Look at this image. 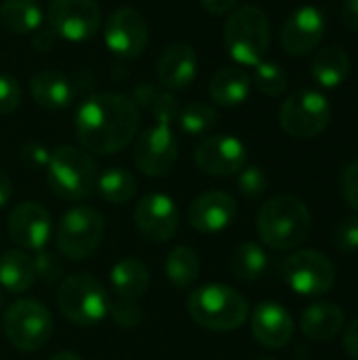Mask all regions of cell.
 I'll use <instances>...</instances> for the list:
<instances>
[{
    "label": "cell",
    "instance_id": "f6af8a7d",
    "mask_svg": "<svg viewBox=\"0 0 358 360\" xmlns=\"http://www.w3.org/2000/svg\"><path fill=\"white\" fill-rule=\"evenodd\" d=\"M49 360H82L78 354H74V352H57V354H53Z\"/></svg>",
    "mask_w": 358,
    "mask_h": 360
},
{
    "label": "cell",
    "instance_id": "f546056e",
    "mask_svg": "<svg viewBox=\"0 0 358 360\" xmlns=\"http://www.w3.org/2000/svg\"><path fill=\"white\" fill-rule=\"evenodd\" d=\"M268 268V255L266 251L255 243H243L232 257V272L236 278L245 283L257 281Z\"/></svg>",
    "mask_w": 358,
    "mask_h": 360
},
{
    "label": "cell",
    "instance_id": "7402d4cb",
    "mask_svg": "<svg viewBox=\"0 0 358 360\" xmlns=\"http://www.w3.org/2000/svg\"><path fill=\"white\" fill-rule=\"evenodd\" d=\"M302 333L312 342H327L344 327V310L333 302H319L304 310L300 321Z\"/></svg>",
    "mask_w": 358,
    "mask_h": 360
},
{
    "label": "cell",
    "instance_id": "ffe728a7",
    "mask_svg": "<svg viewBox=\"0 0 358 360\" xmlns=\"http://www.w3.org/2000/svg\"><path fill=\"white\" fill-rule=\"evenodd\" d=\"M196 70H198V57L194 46L186 42H175L162 51L156 65V76L165 89L181 91L194 82Z\"/></svg>",
    "mask_w": 358,
    "mask_h": 360
},
{
    "label": "cell",
    "instance_id": "1f68e13d",
    "mask_svg": "<svg viewBox=\"0 0 358 360\" xmlns=\"http://www.w3.org/2000/svg\"><path fill=\"white\" fill-rule=\"evenodd\" d=\"M253 82L268 97L283 95L287 91V84H289L287 72L279 63H274V61H262V63H257L255 65V74H253Z\"/></svg>",
    "mask_w": 358,
    "mask_h": 360
},
{
    "label": "cell",
    "instance_id": "7c38bea8",
    "mask_svg": "<svg viewBox=\"0 0 358 360\" xmlns=\"http://www.w3.org/2000/svg\"><path fill=\"white\" fill-rule=\"evenodd\" d=\"M51 30L70 42L91 40L101 27V11L95 0H53L49 6Z\"/></svg>",
    "mask_w": 358,
    "mask_h": 360
},
{
    "label": "cell",
    "instance_id": "7dc6e473",
    "mask_svg": "<svg viewBox=\"0 0 358 360\" xmlns=\"http://www.w3.org/2000/svg\"><path fill=\"white\" fill-rule=\"evenodd\" d=\"M257 360H272V359H257Z\"/></svg>",
    "mask_w": 358,
    "mask_h": 360
},
{
    "label": "cell",
    "instance_id": "b9f144b4",
    "mask_svg": "<svg viewBox=\"0 0 358 360\" xmlns=\"http://www.w3.org/2000/svg\"><path fill=\"white\" fill-rule=\"evenodd\" d=\"M342 19L344 23L352 30L358 32V0H346L342 6Z\"/></svg>",
    "mask_w": 358,
    "mask_h": 360
},
{
    "label": "cell",
    "instance_id": "83f0119b",
    "mask_svg": "<svg viewBox=\"0 0 358 360\" xmlns=\"http://www.w3.org/2000/svg\"><path fill=\"white\" fill-rule=\"evenodd\" d=\"M95 188H97L101 200H106L110 205H124L137 194V179L127 169L112 167L97 175Z\"/></svg>",
    "mask_w": 358,
    "mask_h": 360
},
{
    "label": "cell",
    "instance_id": "484cf974",
    "mask_svg": "<svg viewBox=\"0 0 358 360\" xmlns=\"http://www.w3.org/2000/svg\"><path fill=\"white\" fill-rule=\"evenodd\" d=\"M110 283L116 293V297L122 300H139L150 285V274L148 268L143 266L141 259L137 257H124L120 259L112 272H110Z\"/></svg>",
    "mask_w": 358,
    "mask_h": 360
},
{
    "label": "cell",
    "instance_id": "d6a6232c",
    "mask_svg": "<svg viewBox=\"0 0 358 360\" xmlns=\"http://www.w3.org/2000/svg\"><path fill=\"white\" fill-rule=\"evenodd\" d=\"M108 314H112L114 323L124 329H133L141 323V308L137 300H122V297H116L114 302L110 300Z\"/></svg>",
    "mask_w": 358,
    "mask_h": 360
},
{
    "label": "cell",
    "instance_id": "cb8c5ba5",
    "mask_svg": "<svg viewBox=\"0 0 358 360\" xmlns=\"http://www.w3.org/2000/svg\"><path fill=\"white\" fill-rule=\"evenodd\" d=\"M36 283L34 259L21 249H8L0 255V289L13 295L25 293Z\"/></svg>",
    "mask_w": 358,
    "mask_h": 360
},
{
    "label": "cell",
    "instance_id": "603a6c76",
    "mask_svg": "<svg viewBox=\"0 0 358 360\" xmlns=\"http://www.w3.org/2000/svg\"><path fill=\"white\" fill-rule=\"evenodd\" d=\"M30 93L44 110H61L74 97L72 82L57 70H40L30 80Z\"/></svg>",
    "mask_w": 358,
    "mask_h": 360
},
{
    "label": "cell",
    "instance_id": "8992f818",
    "mask_svg": "<svg viewBox=\"0 0 358 360\" xmlns=\"http://www.w3.org/2000/svg\"><path fill=\"white\" fill-rule=\"evenodd\" d=\"M224 42L230 57L241 65H257L270 46L268 15L253 4L236 8L224 30Z\"/></svg>",
    "mask_w": 358,
    "mask_h": 360
},
{
    "label": "cell",
    "instance_id": "836d02e7",
    "mask_svg": "<svg viewBox=\"0 0 358 360\" xmlns=\"http://www.w3.org/2000/svg\"><path fill=\"white\" fill-rule=\"evenodd\" d=\"M236 186L245 198H260L268 188V179L260 167H245L243 171H238Z\"/></svg>",
    "mask_w": 358,
    "mask_h": 360
},
{
    "label": "cell",
    "instance_id": "9a60e30c",
    "mask_svg": "<svg viewBox=\"0 0 358 360\" xmlns=\"http://www.w3.org/2000/svg\"><path fill=\"white\" fill-rule=\"evenodd\" d=\"M196 167L213 177L236 175L247 167V148L234 135H211L194 152Z\"/></svg>",
    "mask_w": 358,
    "mask_h": 360
},
{
    "label": "cell",
    "instance_id": "f35d334b",
    "mask_svg": "<svg viewBox=\"0 0 358 360\" xmlns=\"http://www.w3.org/2000/svg\"><path fill=\"white\" fill-rule=\"evenodd\" d=\"M342 194L346 198V202L358 211V160H352L350 165H346L344 173H342Z\"/></svg>",
    "mask_w": 358,
    "mask_h": 360
},
{
    "label": "cell",
    "instance_id": "bcb514c9",
    "mask_svg": "<svg viewBox=\"0 0 358 360\" xmlns=\"http://www.w3.org/2000/svg\"><path fill=\"white\" fill-rule=\"evenodd\" d=\"M2 304H4V295H2V289H0V308H2Z\"/></svg>",
    "mask_w": 358,
    "mask_h": 360
},
{
    "label": "cell",
    "instance_id": "e575fe53",
    "mask_svg": "<svg viewBox=\"0 0 358 360\" xmlns=\"http://www.w3.org/2000/svg\"><path fill=\"white\" fill-rule=\"evenodd\" d=\"M34 266H36V278H40L44 285H53L63 276V264L57 255L49 253V251H36L34 257Z\"/></svg>",
    "mask_w": 358,
    "mask_h": 360
},
{
    "label": "cell",
    "instance_id": "74e56055",
    "mask_svg": "<svg viewBox=\"0 0 358 360\" xmlns=\"http://www.w3.org/2000/svg\"><path fill=\"white\" fill-rule=\"evenodd\" d=\"M19 158L30 169H46L51 152L42 143H38V141H27L19 150Z\"/></svg>",
    "mask_w": 358,
    "mask_h": 360
},
{
    "label": "cell",
    "instance_id": "ba28073f",
    "mask_svg": "<svg viewBox=\"0 0 358 360\" xmlns=\"http://www.w3.org/2000/svg\"><path fill=\"white\" fill-rule=\"evenodd\" d=\"M103 234L106 219L97 209L74 207L63 213L55 232V243L63 257L80 262L97 251L103 240Z\"/></svg>",
    "mask_w": 358,
    "mask_h": 360
},
{
    "label": "cell",
    "instance_id": "ee69618b",
    "mask_svg": "<svg viewBox=\"0 0 358 360\" xmlns=\"http://www.w3.org/2000/svg\"><path fill=\"white\" fill-rule=\"evenodd\" d=\"M11 194H13V186H11V179L8 175L0 169V209L11 200Z\"/></svg>",
    "mask_w": 358,
    "mask_h": 360
},
{
    "label": "cell",
    "instance_id": "4fadbf2b",
    "mask_svg": "<svg viewBox=\"0 0 358 360\" xmlns=\"http://www.w3.org/2000/svg\"><path fill=\"white\" fill-rule=\"evenodd\" d=\"M103 40L114 55L122 59H135L148 49V23L139 11L120 6L108 15L103 25Z\"/></svg>",
    "mask_w": 358,
    "mask_h": 360
},
{
    "label": "cell",
    "instance_id": "d6986e66",
    "mask_svg": "<svg viewBox=\"0 0 358 360\" xmlns=\"http://www.w3.org/2000/svg\"><path fill=\"white\" fill-rule=\"evenodd\" d=\"M251 331H253V338L262 346L279 350L291 342L295 325L285 306L266 302L255 308V312L251 316Z\"/></svg>",
    "mask_w": 358,
    "mask_h": 360
},
{
    "label": "cell",
    "instance_id": "d4e9b609",
    "mask_svg": "<svg viewBox=\"0 0 358 360\" xmlns=\"http://www.w3.org/2000/svg\"><path fill=\"white\" fill-rule=\"evenodd\" d=\"M310 74L323 89H338L350 76V55L338 44L325 46L314 55Z\"/></svg>",
    "mask_w": 358,
    "mask_h": 360
},
{
    "label": "cell",
    "instance_id": "30bf717a",
    "mask_svg": "<svg viewBox=\"0 0 358 360\" xmlns=\"http://www.w3.org/2000/svg\"><path fill=\"white\" fill-rule=\"evenodd\" d=\"M285 283L300 295L317 297L325 295L335 285V266L333 262L314 249H298L283 262Z\"/></svg>",
    "mask_w": 358,
    "mask_h": 360
},
{
    "label": "cell",
    "instance_id": "3957f363",
    "mask_svg": "<svg viewBox=\"0 0 358 360\" xmlns=\"http://www.w3.org/2000/svg\"><path fill=\"white\" fill-rule=\"evenodd\" d=\"M257 232L266 247L291 251L304 245L312 232V215L295 196H274L257 213Z\"/></svg>",
    "mask_w": 358,
    "mask_h": 360
},
{
    "label": "cell",
    "instance_id": "8d00e7d4",
    "mask_svg": "<svg viewBox=\"0 0 358 360\" xmlns=\"http://www.w3.org/2000/svg\"><path fill=\"white\" fill-rule=\"evenodd\" d=\"M21 103V86L19 82L8 76L0 74V114H11Z\"/></svg>",
    "mask_w": 358,
    "mask_h": 360
},
{
    "label": "cell",
    "instance_id": "5bb4252c",
    "mask_svg": "<svg viewBox=\"0 0 358 360\" xmlns=\"http://www.w3.org/2000/svg\"><path fill=\"white\" fill-rule=\"evenodd\" d=\"M133 221L143 238H148L150 243L162 245L177 234L179 209L171 196L152 192V194H146L137 202Z\"/></svg>",
    "mask_w": 358,
    "mask_h": 360
},
{
    "label": "cell",
    "instance_id": "e0dca14e",
    "mask_svg": "<svg viewBox=\"0 0 358 360\" xmlns=\"http://www.w3.org/2000/svg\"><path fill=\"white\" fill-rule=\"evenodd\" d=\"M53 219L49 211L38 202H21L8 215V234L19 249L42 251L51 240Z\"/></svg>",
    "mask_w": 358,
    "mask_h": 360
},
{
    "label": "cell",
    "instance_id": "60d3db41",
    "mask_svg": "<svg viewBox=\"0 0 358 360\" xmlns=\"http://www.w3.org/2000/svg\"><path fill=\"white\" fill-rule=\"evenodd\" d=\"M236 2L238 0H200L205 11L211 13V15H226V13L234 11Z\"/></svg>",
    "mask_w": 358,
    "mask_h": 360
},
{
    "label": "cell",
    "instance_id": "44dd1931",
    "mask_svg": "<svg viewBox=\"0 0 358 360\" xmlns=\"http://www.w3.org/2000/svg\"><path fill=\"white\" fill-rule=\"evenodd\" d=\"M251 93V76L238 65H226L217 70L209 82V95L217 105L234 108L247 101Z\"/></svg>",
    "mask_w": 358,
    "mask_h": 360
},
{
    "label": "cell",
    "instance_id": "4316f807",
    "mask_svg": "<svg viewBox=\"0 0 358 360\" xmlns=\"http://www.w3.org/2000/svg\"><path fill=\"white\" fill-rule=\"evenodd\" d=\"M0 21L13 34H32L42 23V11L36 0H4Z\"/></svg>",
    "mask_w": 358,
    "mask_h": 360
},
{
    "label": "cell",
    "instance_id": "9c48e42d",
    "mask_svg": "<svg viewBox=\"0 0 358 360\" xmlns=\"http://www.w3.org/2000/svg\"><path fill=\"white\" fill-rule=\"evenodd\" d=\"M6 340L21 352L44 348L53 335V316L49 308L36 300L15 302L2 319Z\"/></svg>",
    "mask_w": 358,
    "mask_h": 360
},
{
    "label": "cell",
    "instance_id": "277c9868",
    "mask_svg": "<svg viewBox=\"0 0 358 360\" xmlns=\"http://www.w3.org/2000/svg\"><path fill=\"white\" fill-rule=\"evenodd\" d=\"M188 312L198 327L226 333L245 325L249 302L228 285H205L190 293Z\"/></svg>",
    "mask_w": 358,
    "mask_h": 360
},
{
    "label": "cell",
    "instance_id": "4dcf8cb0",
    "mask_svg": "<svg viewBox=\"0 0 358 360\" xmlns=\"http://www.w3.org/2000/svg\"><path fill=\"white\" fill-rule=\"evenodd\" d=\"M179 129L188 135H203L217 124V110L205 101L188 103L177 112Z\"/></svg>",
    "mask_w": 358,
    "mask_h": 360
},
{
    "label": "cell",
    "instance_id": "7bdbcfd3",
    "mask_svg": "<svg viewBox=\"0 0 358 360\" xmlns=\"http://www.w3.org/2000/svg\"><path fill=\"white\" fill-rule=\"evenodd\" d=\"M55 32L53 30H40L38 34H36V38H34V46L38 49V51H49V49H53V44H55Z\"/></svg>",
    "mask_w": 358,
    "mask_h": 360
},
{
    "label": "cell",
    "instance_id": "f1b7e54d",
    "mask_svg": "<svg viewBox=\"0 0 358 360\" xmlns=\"http://www.w3.org/2000/svg\"><path fill=\"white\" fill-rule=\"evenodd\" d=\"M165 274L169 283H173L177 289H188L196 283L200 274V259L190 247H175L165 264Z\"/></svg>",
    "mask_w": 358,
    "mask_h": 360
},
{
    "label": "cell",
    "instance_id": "2e32d148",
    "mask_svg": "<svg viewBox=\"0 0 358 360\" xmlns=\"http://www.w3.org/2000/svg\"><path fill=\"white\" fill-rule=\"evenodd\" d=\"M327 19L321 8L306 4L295 8L281 30V44L285 53L293 57H304L312 53L325 38Z\"/></svg>",
    "mask_w": 358,
    "mask_h": 360
},
{
    "label": "cell",
    "instance_id": "5b68a950",
    "mask_svg": "<svg viewBox=\"0 0 358 360\" xmlns=\"http://www.w3.org/2000/svg\"><path fill=\"white\" fill-rule=\"evenodd\" d=\"M97 165L89 152L74 146H59L46 165L49 186L61 200H84L97 184Z\"/></svg>",
    "mask_w": 358,
    "mask_h": 360
},
{
    "label": "cell",
    "instance_id": "ab89813d",
    "mask_svg": "<svg viewBox=\"0 0 358 360\" xmlns=\"http://www.w3.org/2000/svg\"><path fill=\"white\" fill-rule=\"evenodd\" d=\"M344 348L352 359L358 360V319H354L348 325V329L344 333Z\"/></svg>",
    "mask_w": 358,
    "mask_h": 360
},
{
    "label": "cell",
    "instance_id": "6da1fadb",
    "mask_svg": "<svg viewBox=\"0 0 358 360\" xmlns=\"http://www.w3.org/2000/svg\"><path fill=\"white\" fill-rule=\"evenodd\" d=\"M76 137L89 152L116 154L137 135L139 108L122 93H95L76 112Z\"/></svg>",
    "mask_w": 358,
    "mask_h": 360
},
{
    "label": "cell",
    "instance_id": "8fae6325",
    "mask_svg": "<svg viewBox=\"0 0 358 360\" xmlns=\"http://www.w3.org/2000/svg\"><path fill=\"white\" fill-rule=\"evenodd\" d=\"M279 120L283 131L291 137L310 139L323 133L331 122V103L323 93L302 89L285 99Z\"/></svg>",
    "mask_w": 358,
    "mask_h": 360
},
{
    "label": "cell",
    "instance_id": "7a4b0ae2",
    "mask_svg": "<svg viewBox=\"0 0 358 360\" xmlns=\"http://www.w3.org/2000/svg\"><path fill=\"white\" fill-rule=\"evenodd\" d=\"M139 101H148V105L152 108V112L156 114V124L146 129L137 141H135V150H133V160L135 167L148 175V177H162L167 175L179 156V146H177V137L171 129L173 118H177V99L169 93H156L152 91L148 97L139 99Z\"/></svg>",
    "mask_w": 358,
    "mask_h": 360
},
{
    "label": "cell",
    "instance_id": "ac0fdd59",
    "mask_svg": "<svg viewBox=\"0 0 358 360\" xmlns=\"http://www.w3.org/2000/svg\"><path fill=\"white\" fill-rule=\"evenodd\" d=\"M236 217V200L219 190L205 192L192 200L188 209V221L196 232L215 234L226 230Z\"/></svg>",
    "mask_w": 358,
    "mask_h": 360
},
{
    "label": "cell",
    "instance_id": "52a82bcc",
    "mask_svg": "<svg viewBox=\"0 0 358 360\" xmlns=\"http://www.w3.org/2000/svg\"><path fill=\"white\" fill-rule=\"evenodd\" d=\"M57 306L70 323L93 327L108 316L110 295L95 276L72 274L57 289Z\"/></svg>",
    "mask_w": 358,
    "mask_h": 360
},
{
    "label": "cell",
    "instance_id": "d590c367",
    "mask_svg": "<svg viewBox=\"0 0 358 360\" xmlns=\"http://www.w3.org/2000/svg\"><path fill=\"white\" fill-rule=\"evenodd\" d=\"M333 245L342 253L358 251V217H344L333 232Z\"/></svg>",
    "mask_w": 358,
    "mask_h": 360
}]
</instances>
